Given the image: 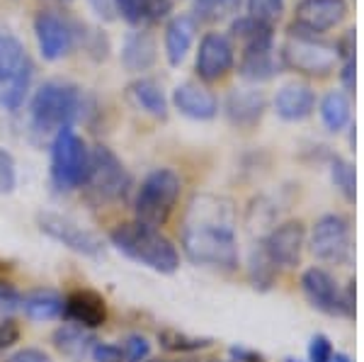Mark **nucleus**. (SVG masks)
<instances>
[{
  "label": "nucleus",
  "instance_id": "58836bf2",
  "mask_svg": "<svg viewBox=\"0 0 364 362\" xmlns=\"http://www.w3.org/2000/svg\"><path fill=\"white\" fill-rule=\"evenodd\" d=\"M17 341H20V326L13 319L0 321V353L10 350Z\"/></svg>",
  "mask_w": 364,
  "mask_h": 362
},
{
  "label": "nucleus",
  "instance_id": "393cba45",
  "mask_svg": "<svg viewBox=\"0 0 364 362\" xmlns=\"http://www.w3.org/2000/svg\"><path fill=\"white\" fill-rule=\"evenodd\" d=\"M29 63L27 49L20 37L8 29H0V90Z\"/></svg>",
  "mask_w": 364,
  "mask_h": 362
},
{
  "label": "nucleus",
  "instance_id": "37998d69",
  "mask_svg": "<svg viewBox=\"0 0 364 362\" xmlns=\"http://www.w3.org/2000/svg\"><path fill=\"white\" fill-rule=\"evenodd\" d=\"M5 362H51V358L39 348H22L10 355Z\"/></svg>",
  "mask_w": 364,
  "mask_h": 362
},
{
  "label": "nucleus",
  "instance_id": "f704fd0d",
  "mask_svg": "<svg viewBox=\"0 0 364 362\" xmlns=\"http://www.w3.org/2000/svg\"><path fill=\"white\" fill-rule=\"evenodd\" d=\"M78 44H83V49H85L90 56H95V58H107L109 39H107V34L100 32V29H85V27H80V39H78Z\"/></svg>",
  "mask_w": 364,
  "mask_h": 362
},
{
  "label": "nucleus",
  "instance_id": "a19ab883",
  "mask_svg": "<svg viewBox=\"0 0 364 362\" xmlns=\"http://www.w3.org/2000/svg\"><path fill=\"white\" fill-rule=\"evenodd\" d=\"M338 75H340V87L352 95V92H355V85H357V63H355V58L340 63Z\"/></svg>",
  "mask_w": 364,
  "mask_h": 362
},
{
  "label": "nucleus",
  "instance_id": "4c0bfd02",
  "mask_svg": "<svg viewBox=\"0 0 364 362\" xmlns=\"http://www.w3.org/2000/svg\"><path fill=\"white\" fill-rule=\"evenodd\" d=\"M333 346L323 334H316L309 343V362H331L333 360Z\"/></svg>",
  "mask_w": 364,
  "mask_h": 362
},
{
  "label": "nucleus",
  "instance_id": "f257e3e1",
  "mask_svg": "<svg viewBox=\"0 0 364 362\" xmlns=\"http://www.w3.org/2000/svg\"><path fill=\"white\" fill-rule=\"evenodd\" d=\"M182 248L197 265L236 270L240 255L233 202L209 192L192 197L182 219Z\"/></svg>",
  "mask_w": 364,
  "mask_h": 362
},
{
  "label": "nucleus",
  "instance_id": "dca6fc26",
  "mask_svg": "<svg viewBox=\"0 0 364 362\" xmlns=\"http://www.w3.org/2000/svg\"><path fill=\"white\" fill-rule=\"evenodd\" d=\"M199 25L190 13L170 15L163 27V54L173 68L182 66L197 44Z\"/></svg>",
  "mask_w": 364,
  "mask_h": 362
},
{
  "label": "nucleus",
  "instance_id": "8fccbe9b",
  "mask_svg": "<svg viewBox=\"0 0 364 362\" xmlns=\"http://www.w3.org/2000/svg\"><path fill=\"white\" fill-rule=\"evenodd\" d=\"M151 362H168V360H151Z\"/></svg>",
  "mask_w": 364,
  "mask_h": 362
},
{
  "label": "nucleus",
  "instance_id": "6ab92c4d",
  "mask_svg": "<svg viewBox=\"0 0 364 362\" xmlns=\"http://www.w3.org/2000/svg\"><path fill=\"white\" fill-rule=\"evenodd\" d=\"M63 316L68 324L95 331L107 324V302L95 289H73L63 299Z\"/></svg>",
  "mask_w": 364,
  "mask_h": 362
},
{
  "label": "nucleus",
  "instance_id": "a211bd4d",
  "mask_svg": "<svg viewBox=\"0 0 364 362\" xmlns=\"http://www.w3.org/2000/svg\"><path fill=\"white\" fill-rule=\"evenodd\" d=\"M318 95L306 80H289L279 85L272 97V110L284 122H304L316 112Z\"/></svg>",
  "mask_w": 364,
  "mask_h": 362
},
{
  "label": "nucleus",
  "instance_id": "473e14b6",
  "mask_svg": "<svg viewBox=\"0 0 364 362\" xmlns=\"http://www.w3.org/2000/svg\"><path fill=\"white\" fill-rule=\"evenodd\" d=\"M250 275H252V282L255 287H269L274 277V265L272 260L267 258L265 248L260 250H252V258H250Z\"/></svg>",
  "mask_w": 364,
  "mask_h": 362
},
{
  "label": "nucleus",
  "instance_id": "a18cd8bd",
  "mask_svg": "<svg viewBox=\"0 0 364 362\" xmlns=\"http://www.w3.org/2000/svg\"><path fill=\"white\" fill-rule=\"evenodd\" d=\"M231 355L236 362H262V355L252 353V350H248V348H240V346L231 348Z\"/></svg>",
  "mask_w": 364,
  "mask_h": 362
},
{
  "label": "nucleus",
  "instance_id": "bb28decb",
  "mask_svg": "<svg viewBox=\"0 0 364 362\" xmlns=\"http://www.w3.org/2000/svg\"><path fill=\"white\" fill-rule=\"evenodd\" d=\"M245 0H192V17L197 25H224L243 13Z\"/></svg>",
  "mask_w": 364,
  "mask_h": 362
},
{
  "label": "nucleus",
  "instance_id": "0eeeda50",
  "mask_svg": "<svg viewBox=\"0 0 364 362\" xmlns=\"http://www.w3.org/2000/svg\"><path fill=\"white\" fill-rule=\"evenodd\" d=\"M350 17V0H296L291 10L289 34L328 37L338 32Z\"/></svg>",
  "mask_w": 364,
  "mask_h": 362
},
{
  "label": "nucleus",
  "instance_id": "423d86ee",
  "mask_svg": "<svg viewBox=\"0 0 364 362\" xmlns=\"http://www.w3.org/2000/svg\"><path fill=\"white\" fill-rule=\"evenodd\" d=\"M90 173V149L73 129H61L51 144V180L58 190L85 188Z\"/></svg>",
  "mask_w": 364,
  "mask_h": 362
},
{
  "label": "nucleus",
  "instance_id": "72a5a7b5",
  "mask_svg": "<svg viewBox=\"0 0 364 362\" xmlns=\"http://www.w3.org/2000/svg\"><path fill=\"white\" fill-rule=\"evenodd\" d=\"M119 348H122V358H124V362H146L151 358V343H149V338L141 336V334L127 336Z\"/></svg>",
  "mask_w": 364,
  "mask_h": 362
},
{
  "label": "nucleus",
  "instance_id": "ea45409f",
  "mask_svg": "<svg viewBox=\"0 0 364 362\" xmlns=\"http://www.w3.org/2000/svg\"><path fill=\"white\" fill-rule=\"evenodd\" d=\"M22 297L15 287H10L8 282H0V314H10L15 309H20Z\"/></svg>",
  "mask_w": 364,
  "mask_h": 362
},
{
  "label": "nucleus",
  "instance_id": "ddd939ff",
  "mask_svg": "<svg viewBox=\"0 0 364 362\" xmlns=\"http://www.w3.org/2000/svg\"><path fill=\"white\" fill-rule=\"evenodd\" d=\"M267 92L260 85H236L226 95L224 112L236 129H255L267 112Z\"/></svg>",
  "mask_w": 364,
  "mask_h": 362
},
{
  "label": "nucleus",
  "instance_id": "f8f14e48",
  "mask_svg": "<svg viewBox=\"0 0 364 362\" xmlns=\"http://www.w3.org/2000/svg\"><path fill=\"white\" fill-rule=\"evenodd\" d=\"M39 229L49 238H54V241L70 248L73 253L87 255V258H100V255H105L102 238H100L95 231L75 224V221L68 217L44 212V214H39Z\"/></svg>",
  "mask_w": 364,
  "mask_h": 362
},
{
  "label": "nucleus",
  "instance_id": "6e6552de",
  "mask_svg": "<svg viewBox=\"0 0 364 362\" xmlns=\"http://www.w3.org/2000/svg\"><path fill=\"white\" fill-rule=\"evenodd\" d=\"M85 188L100 202H119L132 188V175L112 149L100 144L90 149V173Z\"/></svg>",
  "mask_w": 364,
  "mask_h": 362
},
{
  "label": "nucleus",
  "instance_id": "20e7f679",
  "mask_svg": "<svg viewBox=\"0 0 364 362\" xmlns=\"http://www.w3.org/2000/svg\"><path fill=\"white\" fill-rule=\"evenodd\" d=\"M279 63L284 71H291L309 80H323L338 73L340 58L336 44L328 37H306V34H289L277 49Z\"/></svg>",
  "mask_w": 364,
  "mask_h": 362
},
{
  "label": "nucleus",
  "instance_id": "c03bdc74",
  "mask_svg": "<svg viewBox=\"0 0 364 362\" xmlns=\"http://www.w3.org/2000/svg\"><path fill=\"white\" fill-rule=\"evenodd\" d=\"M87 5H90L92 13H95L100 20H105V22L117 20V5H114V0H87Z\"/></svg>",
  "mask_w": 364,
  "mask_h": 362
},
{
  "label": "nucleus",
  "instance_id": "09e8293b",
  "mask_svg": "<svg viewBox=\"0 0 364 362\" xmlns=\"http://www.w3.org/2000/svg\"><path fill=\"white\" fill-rule=\"evenodd\" d=\"M209 362H233V360H209Z\"/></svg>",
  "mask_w": 364,
  "mask_h": 362
},
{
  "label": "nucleus",
  "instance_id": "c9c22d12",
  "mask_svg": "<svg viewBox=\"0 0 364 362\" xmlns=\"http://www.w3.org/2000/svg\"><path fill=\"white\" fill-rule=\"evenodd\" d=\"M17 185V171L15 159L10 151L0 149V195H10Z\"/></svg>",
  "mask_w": 364,
  "mask_h": 362
},
{
  "label": "nucleus",
  "instance_id": "c85d7f7f",
  "mask_svg": "<svg viewBox=\"0 0 364 362\" xmlns=\"http://www.w3.org/2000/svg\"><path fill=\"white\" fill-rule=\"evenodd\" d=\"M32 75H34V68H32V61L22 68L20 73L10 80L8 85L0 90V107L8 110V112H17V110L25 105L27 95H29V87H32Z\"/></svg>",
  "mask_w": 364,
  "mask_h": 362
},
{
  "label": "nucleus",
  "instance_id": "b1692460",
  "mask_svg": "<svg viewBox=\"0 0 364 362\" xmlns=\"http://www.w3.org/2000/svg\"><path fill=\"white\" fill-rule=\"evenodd\" d=\"M318 117L331 134L345 132L352 124V97L343 87H333L318 100Z\"/></svg>",
  "mask_w": 364,
  "mask_h": 362
},
{
  "label": "nucleus",
  "instance_id": "de8ad7c7",
  "mask_svg": "<svg viewBox=\"0 0 364 362\" xmlns=\"http://www.w3.org/2000/svg\"><path fill=\"white\" fill-rule=\"evenodd\" d=\"M51 3H73V0H51Z\"/></svg>",
  "mask_w": 364,
  "mask_h": 362
},
{
  "label": "nucleus",
  "instance_id": "c756f323",
  "mask_svg": "<svg viewBox=\"0 0 364 362\" xmlns=\"http://www.w3.org/2000/svg\"><path fill=\"white\" fill-rule=\"evenodd\" d=\"M245 15L265 22V25L277 27V22L287 13V0H245Z\"/></svg>",
  "mask_w": 364,
  "mask_h": 362
},
{
  "label": "nucleus",
  "instance_id": "2f4dec72",
  "mask_svg": "<svg viewBox=\"0 0 364 362\" xmlns=\"http://www.w3.org/2000/svg\"><path fill=\"white\" fill-rule=\"evenodd\" d=\"M158 341L166 350H173V353H192V350H202L209 348L211 341L209 338H190L185 334H178V331H161L158 334Z\"/></svg>",
  "mask_w": 364,
  "mask_h": 362
},
{
  "label": "nucleus",
  "instance_id": "2eb2a0df",
  "mask_svg": "<svg viewBox=\"0 0 364 362\" xmlns=\"http://www.w3.org/2000/svg\"><path fill=\"white\" fill-rule=\"evenodd\" d=\"M173 107L182 117L195 122H209L219 115L221 102L214 90H209L202 80H185V83L175 85L173 97H170Z\"/></svg>",
  "mask_w": 364,
  "mask_h": 362
},
{
  "label": "nucleus",
  "instance_id": "39448f33",
  "mask_svg": "<svg viewBox=\"0 0 364 362\" xmlns=\"http://www.w3.org/2000/svg\"><path fill=\"white\" fill-rule=\"evenodd\" d=\"M182 180L173 168H156L141 180L134 195V221L144 226H163L180 200Z\"/></svg>",
  "mask_w": 364,
  "mask_h": 362
},
{
  "label": "nucleus",
  "instance_id": "7c9ffc66",
  "mask_svg": "<svg viewBox=\"0 0 364 362\" xmlns=\"http://www.w3.org/2000/svg\"><path fill=\"white\" fill-rule=\"evenodd\" d=\"M331 178H333V185H336V188L345 195V200L355 202L357 178H355V168H352V163L336 156V159L331 161Z\"/></svg>",
  "mask_w": 364,
  "mask_h": 362
},
{
  "label": "nucleus",
  "instance_id": "a878e982",
  "mask_svg": "<svg viewBox=\"0 0 364 362\" xmlns=\"http://www.w3.org/2000/svg\"><path fill=\"white\" fill-rule=\"evenodd\" d=\"M95 336L90 334L87 329H80L75 324H66L61 329L54 331V346L61 355L66 358L80 362L85 355H90L92 346H95Z\"/></svg>",
  "mask_w": 364,
  "mask_h": 362
},
{
  "label": "nucleus",
  "instance_id": "aec40b11",
  "mask_svg": "<svg viewBox=\"0 0 364 362\" xmlns=\"http://www.w3.org/2000/svg\"><path fill=\"white\" fill-rule=\"evenodd\" d=\"M119 61L129 73H146L158 61V42L149 29H132L122 39Z\"/></svg>",
  "mask_w": 364,
  "mask_h": 362
},
{
  "label": "nucleus",
  "instance_id": "79ce46f5",
  "mask_svg": "<svg viewBox=\"0 0 364 362\" xmlns=\"http://www.w3.org/2000/svg\"><path fill=\"white\" fill-rule=\"evenodd\" d=\"M90 355L95 362H124V358H122V348L109 346V343H95L90 350Z\"/></svg>",
  "mask_w": 364,
  "mask_h": 362
},
{
  "label": "nucleus",
  "instance_id": "4468645a",
  "mask_svg": "<svg viewBox=\"0 0 364 362\" xmlns=\"http://www.w3.org/2000/svg\"><path fill=\"white\" fill-rule=\"evenodd\" d=\"M301 292L309 299V304L328 316H340L348 312V302H345V292L340 289L338 280L323 267H309L301 275Z\"/></svg>",
  "mask_w": 364,
  "mask_h": 362
},
{
  "label": "nucleus",
  "instance_id": "e433bc0d",
  "mask_svg": "<svg viewBox=\"0 0 364 362\" xmlns=\"http://www.w3.org/2000/svg\"><path fill=\"white\" fill-rule=\"evenodd\" d=\"M333 44H336V51H338L340 63H343V61H350V58H355L357 29H355V27L343 29V32L338 34V39H333Z\"/></svg>",
  "mask_w": 364,
  "mask_h": 362
},
{
  "label": "nucleus",
  "instance_id": "9d476101",
  "mask_svg": "<svg viewBox=\"0 0 364 362\" xmlns=\"http://www.w3.org/2000/svg\"><path fill=\"white\" fill-rule=\"evenodd\" d=\"M238 49L226 32L211 29L204 32L197 44L195 54V73L202 83H219L236 68Z\"/></svg>",
  "mask_w": 364,
  "mask_h": 362
},
{
  "label": "nucleus",
  "instance_id": "cd10ccee",
  "mask_svg": "<svg viewBox=\"0 0 364 362\" xmlns=\"http://www.w3.org/2000/svg\"><path fill=\"white\" fill-rule=\"evenodd\" d=\"M22 312L32 321H54L63 316V297L54 289H34L22 297Z\"/></svg>",
  "mask_w": 364,
  "mask_h": 362
},
{
  "label": "nucleus",
  "instance_id": "9b49d317",
  "mask_svg": "<svg viewBox=\"0 0 364 362\" xmlns=\"http://www.w3.org/2000/svg\"><path fill=\"white\" fill-rule=\"evenodd\" d=\"M311 253L326 262H345L352 253L350 221L343 214H326L311 231Z\"/></svg>",
  "mask_w": 364,
  "mask_h": 362
},
{
  "label": "nucleus",
  "instance_id": "f03ea898",
  "mask_svg": "<svg viewBox=\"0 0 364 362\" xmlns=\"http://www.w3.org/2000/svg\"><path fill=\"white\" fill-rule=\"evenodd\" d=\"M83 110V90L68 80H46L29 100V124L42 137L68 129Z\"/></svg>",
  "mask_w": 364,
  "mask_h": 362
},
{
  "label": "nucleus",
  "instance_id": "f3484780",
  "mask_svg": "<svg viewBox=\"0 0 364 362\" xmlns=\"http://www.w3.org/2000/svg\"><path fill=\"white\" fill-rule=\"evenodd\" d=\"M304 243H306V231L301 221H287L269 233L262 248L274 267H296L301 260Z\"/></svg>",
  "mask_w": 364,
  "mask_h": 362
},
{
  "label": "nucleus",
  "instance_id": "412c9836",
  "mask_svg": "<svg viewBox=\"0 0 364 362\" xmlns=\"http://www.w3.org/2000/svg\"><path fill=\"white\" fill-rule=\"evenodd\" d=\"M117 17L127 20L134 29H149L166 22L173 13V0H114Z\"/></svg>",
  "mask_w": 364,
  "mask_h": 362
},
{
  "label": "nucleus",
  "instance_id": "5701e85b",
  "mask_svg": "<svg viewBox=\"0 0 364 362\" xmlns=\"http://www.w3.org/2000/svg\"><path fill=\"white\" fill-rule=\"evenodd\" d=\"M127 97L134 107L141 110L144 115L154 117V119H166L168 117L170 100H168L166 90H163V85L158 83L156 78L141 75V78H136L134 83H129Z\"/></svg>",
  "mask_w": 364,
  "mask_h": 362
},
{
  "label": "nucleus",
  "instance_id": "1a4fd4ad",
  "mask_svg": "<svg viewBox=\"0 0 364 362\" xmlns=\"http://www.w3.org/2000/svg\"><path fill=\"white\" fill-rule=\"evenodd\" d=\"M34 39L44 61H61L78 46L80 25L58 10H39L34 15Z\"/></svg>",
  "mask_w": 364,
  "mask_h": 362
},
{
  "label": "nucleus",
  "instance_id": "49530a36",
  "mask_svg": "<svg viewBox=\"0 0 364 362\" xmlns=\"http://www.w3.org/2000/svg\"><path fill=\"white\" fill-rule=\"evenodd\" d=\"M331 362H352V360H350L345 353H336V355H333V360H331Z\"/></svg>",
  "mask_w": 364,
  "mask_h": 362
},
{
  "label": "nucleus",
  "instance_id": "7ed1b4c3",
  "mask_svg": "<svg viewBox=\"0 0 364 362\" xmlns=\"http://www.w3.org/2000/svg\"><path fill=\"white\" fill-rule=\"evenodd\" d=\"M109 241L127 258L136 260L139 265L151 267V270L161 272V275H173L180 267L178 248L173 246V241L168 236H163L154 226H144L139 221L119 224L109 233Z\"/></svg>",
  "mask_w": 364,
  "mask_h": 362
},
{
  "label": "nucleus",
  "instance_id": "4be33fe9",
  "mask_svg": "<svg viewBox=\"0 0 364 362\" xmlns=\"http://www.w3.org/2000/svg\"><path fill=\"white\" fill-rule=\"evenodd\" d=\"M238 73L243 80H248L250 85H260L267 80L277 78L284 71L279 63L277 46L274 49H255V51H240L238 58Z\"/></svg>",
  "mask_w": 364,
  "mask_h": 362
}]
</instances>
